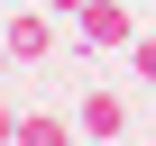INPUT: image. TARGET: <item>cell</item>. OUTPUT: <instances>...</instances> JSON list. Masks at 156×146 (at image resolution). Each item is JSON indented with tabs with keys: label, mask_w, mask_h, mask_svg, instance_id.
Returning a JSON list of instances; mask_svg holds the SVG:
<instances>
[{
	"label": "cell",
	"mask_w": 156,
	"mask_h": 146,
	"mask_svg": "<svg viewBox=\"0 0 156 146\" xmlns=\"http://www.w3.org/2000/svg\"><path fill=\"white\" fill-rule=\"evenodd\" d=\"M138 9H156V0H138Z\"/></svg>",
	"instance_id": "cell-10"
},
{
	"label": "cell",
	"mask_w": 156,
	"mask_h": 146,
	"mask_svg": "<svg viewBox=\"0 0 156 146\" xmlns=\"http://www.w3.org/2000/svg\"><path fill=\"white\" fill-rule=\"evenodd\" d=\"M46 9H55V18H73V9H83V0H46Z\"/></svg>",
	"instance_id": "cell-7"
},
{
	"label": "cell",
	"mask_w": 156,
	"mask_h": 146,
	"mask_svg": "<svg viewBox=\"0 0 156 146\" xmlns=\"http://www.w3.org/2000/svg\"><path fill=\"white\" fill-rule=\"evenodd\" d=\"M0 46H9V64H46L55 55V9H46V0H37V9L19 0V9L0 18Z\"/></svg>",
	"instance_id": "cell-2"
},
{
	"label": "cell",
	"mask_w": 156,
	"mask_h": 146,
	"mask_svg": "<svg viewBox=\"0 0 156 146\" xmlns=\"http://www.w3.org/2000/svg\"><path fill=\"white\" fill-rule=\"evenodd\" d=\"M0 146H19V101L0 91Z\"/></svg>",
	"instance_id": "cell-6"
},
{
	"label": "cell",
	"mask_w": 156,
	"mask_h": 146,
	"mask_svg": "<svg viewBox=\"0 0 156 146\" xmlns=\"http://www.w3.org/2000/svg\"><path fill=\"white\" fill-rule=\"evenodd\" d=\"M0 9H19V0H0Z\"/></svg>",
	"instance_id": "cell-9"
},
{
	"label": "cell",
	"mask_w": 156,
	"mask_h": 146,
	"mask_svg": "<svg viewBox=\"0 0 156 146\" xmlns=\"http://www.w3.org/2000/svg\"><path fill=\"white\" fill-rule=\"evenodd\" d=\"M147 18H138V0H83L73 9V55H129V37H138Z\"/></svg>",
	"instance_id": "cell-1"
},
{
	"label": "cell",
	"mask_w": 156,
	"mask_h": 146,
	"mask_svg": "<svg viewBox=\"0 0 156 146\" xmlns=\"http://www.w3.org/2000/svg\"><path fill=\"white\" fill-rule=\"evenodd\" d=\"M119 146H138V137H119Z\"/></svg>",
	"instance_id": "cell-11"
},
{
	"label": "cell",
	"mask_w": 156,
	"mask_h": 146,
	"mask_svg": "<svg viewBox=\"0 0 156 146\" xmlns=\"http://www.w3.org/2000/svg\"><path fill=\"white\" fill-rule=\"evenodd\" d=\"M73 128L101 137V146H119V137H129V91H119V82H92L83 101H73Z\"/></svg>",
	"instance_id": "cell-3"
},
{
	"label": "cell",
	"mask_w": 156,
	"mask_h": 146,
	"mask_svg": "<svg viewBox=\"0 0 156 146\" xmlns=\"http://www.w3.org/2000/svg\"><path fill=\"white\" fill-rule=\"evenodd\" d=\"M119 64H129V82H138V91H156V28H138Z\"/></svg>",
	"instance_id": "cell-5"
},
{
	"label": "cell",
	"mask_w": 156,
	"mask_h": 146,
	"mask_svg": "<svg viewBox=\"0 0 156 146\" xmlns=\"http://www.w3.org/2000/svg\"><path fill=\"white\" fill-rule=\"evenodd\" d=\"M0 82H9V46H0Z\"/></svg>",
	"instance_id": "cell-8"
},
{
	"label": "cell",
	"mask_w": 156,
	"mask_h": 146,
	"mask_svg": "<svg viewBox=\"0 0 156 146\" xmlns=\"http://www.w3.org/2000/svg\"><path fill=\"white\" fill-rule=\"evenodd\" d=\"M83 128H73L64 110H19V146H73Z\"/></svg>",
	"instance_id": "cell-4"
}]
</instances>
